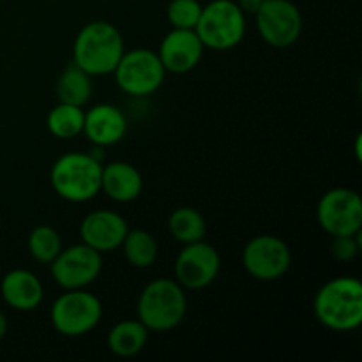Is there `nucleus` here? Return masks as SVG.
<instances>
[{"mask_svg":"<svg viewBox=\"0 0 362 362\" xmlns=\"http://www.w3.org/2000/svg\"><path fill=\"white\" fill-rule=\"evenodd\" d=\"M126 52L119 28L108 21H90L73 42V64L90 76L112 74Z\"/></svg>","mask_w":362,"mask_h":362,"instance_id":"obj_2","label":"nucleus"},{"mask_svg":"<svg viewBox=\"0 0 362 362\" xmlns=\"http://www.w3.org/2000/svg\"><path fill=\"white\" fill-rule=\"evenodd\" d=\"M144 189V179L136 166L126 161H113L103 166L101 191L119 204H127L140 197Z\"/></svg>","mask_w":362,"mask_h":362,"instance_id":"obj_17","label":"nucleus"},{"mask_svg":"<svg viewBox=\"0 0 362 362\" xmlns=\"http://www.w3.org/2000/svg\"><path fill=\"white\" fill-rule=\"evenodd\" d=\"M127 230L129 226L119 212L99 209L85 216L80 225V235L81 243L103 255L120 250Z\"/></svg>","mask_w":362,"mask_h":362,"instance_id":"obj_14","label":"nucleus"},{"mask_svg":"<svg viewBox=\"0 0 362 362\" xmlns=\"http://www.w3.org/2000/svg\"><path fill=\"white\" fill-rule=\"evenodd\" d=\"M103 165L85 152H69L57 159L49 170L53 191L71 204H85L101 191Z\"/></svg>","mask_w":362,"mask_h":362,"instance_id":"obj_3","label":"nucleus"},{"mask_svg":"<svg viewBox=\"0 0 362 362\" xmlns=\"http://www.w3.org/2000/svg\"><path fill=\"white\" fill-rule=\"evenodd\" d=\"M92 76L74 66L73 62L60 73L57 80V99L59 103H67V105L81 106L83 108L92 98Z\"/></svg>","mask_w":362,"mask_h":362,"instance_id":"obj_19","label":"nucleus"},{"mask_svg":"<svg viewBox=\"0 0 362 362\" xmlns=\"http://www.w3.org/2000/svg\"><path fill=\"white\" fill-rule=\"evenodd\" d=\"M219 271H221V257L218 250L205 240L184 244L173 265L175 281L184 290L207 288L216 281Z\"/></svg>","mask_w":362,"mask_h":362,"instance_id":"obj_12","label":"nucleus"},{"mask_svg":"<svg viewBox=\"0 0 362 362\" xmlns=\"http://www.w3.org/2000/svg\"><path fill=\"white\" fill-rule=\"evenodd\" d=\"M186 311V292L175 279H154L138 297V320L151 332H165L179 327Z\"/></svg>","mask_w":362,"mask_h":362,"instance_id":"obj_4","label":"nucleus"},{"mask_svg":"<svg viewBox=\"0 0 362 362\" xmlns=\"http://www.w3.org/2000/svg\"><path fill=\"white\" fill-rule=\"evenodd\" d=\"M317 320L336 332H349L362 324V283L339 276L320 286L313 300Z\"/></svg>","mask_w":362,"mask_h":362,"instance_id":"obj_1","label":"nucleus"},{"mask_svg":"<svg viewBox=\"0 0 362 362\" xmlns=\"http://www.w3.org/2000/svg\"><path fill=\"white\" fill-rule=\"evenodd\" d=\"M361 251V233L357 235H339L332 237L331 244V253L334 257V260L346 264V262H352L354 258L359 255Z\"/></svg>","mask_w":362,"mask_h":362,"instance_id":"obj_25","label":"nucleus"},{"mask_svg":"<svg viewBox=\"0 0 362 362\" xmlns=\"http://www.w3.org/2000/svg\"><path fill=\"white\" fill-rule=\"evenodd\" d=\"M112 74L115 76V83L120 90L127 95L147 98L161 88L166 71L159 60L158 52L136 48L124 52Z\"/></svg>","mask_w":362,"mask_h":362,"instance_id":"obj_7","label":"nucleus"},{"mask_svg":"<svg viewBox=\"0 0 362 362\" xmlns=\"http://www.w3.org/2000/svg\"><path fill=\"white\" fill-rule=\"evenodd\" d=\"M85 112L81 106L67 105V103H59L55 108L49 110L46 117V126L48 131L59 140H71L78 134L83 133Z\"/></svg>","mask_w":362,"mask_h":362,"instance_id":"obj_21","label":"nucleus"},{"mask_svg":"<svg viewBox=\"0 0 362 362\" xmlns=\"http://www.w3.org/2000/svg\"><path fill=\"white\" fill-rule=\"evenodd\" d=\"M7 327H9V324H7L6 315H4L2 311H0V341H2V339L6 338V334H7Z\"/></svg>","mask_w":362,"mask_h":362,"instance_id":"obj_27","label":"nucleus"},{"mask_svg":"<svg viewBox=\"0 0 362 362\" xmlns=\"http://www.w3.org/2000/svg\"><path fill=\"white\" fill-rule=\"evenodd\" d=\"M0 293L4 303L16 311H34L45 297V288L34 272L27 269H14L2 278Z\"/></svg>","mask_w":362,"mask_h":362,"instance_id":"obj_16","label":"nucleus"},{"mask_svg":"<svg viewBox=\"0 0 362 362\" xmlns=\"http://www.w3.org/2000/svg\"><path fill=\"white\" fill-rule=\"evenodd\" d=\"M262 2H264V0H237L240 9H243L244 13H251V14H255V11L260 7Z\"/></svg>","mask_w":362,"mask_h":362,"instance_id":"obj_26","label":"nucleus"},{"mask_svg":"<svg viewBox=\"0 0 362 362\" xmlns=\"http://www.w3.org/2000/svg\"><path fill=\"white\" fill-rule=\"evenodd\" d=\"M49 318L59 334L78 338L98 327L103 318V304L85 288L66 290L52 304Z\"/></svg>","mask_w":362,"mask_h":362,"instance_id":"obj_6","label":"nucleus"},{"mask_svg":"<svg viewBox=\"0 0 362 362\" xmlns=\"http://www.w3.org/2000/svg\"><path fill=\"white\" fill-rule=\"evenodd\" d=\"M28 251L39 264H52L57 255L62 251V239L53 226H35L28 235Z\"/></svg>","mask_w":362,"mask_h":362,"instance_id":"obj_23","label":"nucleus"},{"mask_svg":"<svg viewBox=\"0 0 362 362\" xmlns=\"http://www.w3.org/2000/svg\"><path fill=\"white\" fill-rule=\"evenodd\" d=\"M148 329L140 320H122L108 334V349L117 357H134L148 341Z\"/></svg>","mask_w":362,"mask_h":362,"instance_id":"obj_18","label":"nucleus"},{"mask_svg":"<svg viewBox=\"0 0 362 362\" xmlns=\"http://www.w3.org/2000/svg\"><path fill=\"white\" fill-rule=\"evenodd\" d=\"M52 278L64 290L87 288L101 274L103 258L101 253L92 250L87 244H74L55 257L49 264Z\"/></svg>","mask_w":362,"mask_h":362,"instance_id":"obj_11","label":"nucleus"},{"mask_svg":"<svg viewBox=\"0 0 362 362\" xmlns=\"http://www.w3.org/2000/svg\"><path fill=\"white\" fill-rule=\"evenodd\" d=\"M318 225L331 237L357 235L362 230V198L350 187H334L317 205Z\"/></svg>","mask_w":362,"mask_h":362,"instance_id":"obj_8","label":"nucleus"},{"mask_svg":"<svg viewBox=\"0 0 362 362\" xmlns=\"http://www.w3.org/2000/svg\"><path fill=\"white\" fill-rule=\"evenodd\" d=\"M243 267L258 281H276L292 267V251L279 237L257 235L244 246Z\"/></svg>","mask_w":362,"mask_h":362,"instance_id":"obj_10","label":"nucleus"},{"mask_svg":"<svg viewBox=\"0 0 362 362\" xmlns=\"http://www.w3.org/2000/svg\"><path fill=\"white\" fill-rule=\"evenodd\" d=\"M202 4L198 0H172L166 9V18L173 28L194 30L202 14Z\"/></svg>","mask_w":362,"mask_h":362,"instance_id":"obj_24","label":"nucleus"},{"mask_svg":"<svg viewBox=\"0 0 362 362\" xmlns=\"http://www.w3.org/2000/svg\"><path fill=\"white\" fill-rule=\"evenodd\" d=\"M255 21L260 37L274 48H288L303 34V14L292 0H264Z\"/></svg>","mask_w":362,"mask_h":362,"instance_id":"obj_9","label":"nucleus"},{"mask_svg":"<svg viewBox=\"0 0 362 362\" xmlns=\"http://www.w3.org/2000/svg\"><path fill=\"white\" fill-rule=\"evenodd\" d=\"M120 247L126 260L136 269L151 267L158 258V243L147 230H127Z\"/></svg>","mask_w":362,"mask_h":362,"instance_id":"obj_22","label":"nucleus"},{"mask_svg":"<svg viewBox=\"0 0 362 362\" xmlns=\"http://www.w3.org/2000/svg\"><path fill=\"white\" fill-rule=\"evenodd\" d=\"M204 49L205 46L197 32L172 28L159 45L158 57L166 73L186 74L200 64Z\"/></svg>","mask_w":362,"mask_h":362,"instance_id":"obj_13","label":"nucleus"},{"mask_svg":"<svg viewBox=\"0 0 362 362\" xmlns=\"http://www.w3.org/2000/svg\"><path fill=\"white\" fill-rule=\"evenodd\" d=\"M127 119L115 105L101 103L85 112L83 134L95 147H110L126 136Z\"/></svg>","mask_w":362,"mask_h":362,"instance_id":"obj_15","label":"nucleus"},{"mask_svg":"<svg viewBox=\"0 0 362 362\" xmlns=\"http://www.w3.org/2000/svg\"><path fill=\"white\" fill-rule=\"evenodd\" d=\"M194 32L205 48L226 52L240 45L246 34V13L235 0H212L202 7Z\"/></svg>","mask_w":362,"mask_h":362,"instance_id":"obj_5","label":"nucleus"},{"mask_svg":"<svg viewBox=\"0 0 362 362\" xmlns=\"http://www.w3.org/2000/svg\"><path fill=\"white\" fill-rule=\"evenodd\" d=\"M168 230L177 243L191 244L204 240L207 235V221L193 207H179L170 214Z\"/></svg>","mask_w":362,"mask_h":362,"instance_id":"obj_20","label":"nucleus"}]
</instances>
